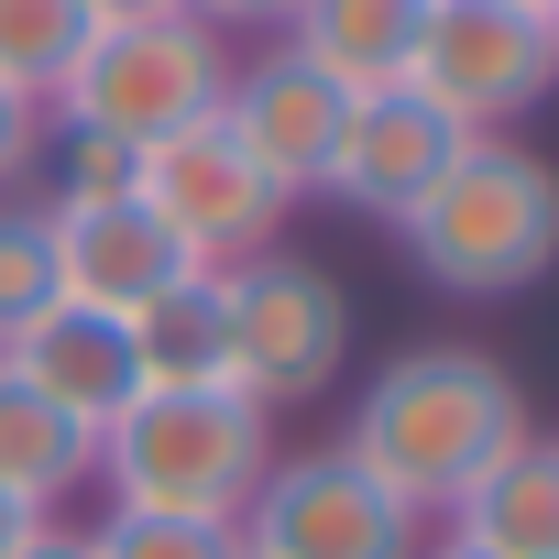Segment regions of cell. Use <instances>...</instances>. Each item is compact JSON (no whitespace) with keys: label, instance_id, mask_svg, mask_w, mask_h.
<instances>
[{"label":"cell","instance_id":"2e32d148","mask_svg":"<svg viewBox=\"0 0 559 559\" xmlns=\"http://www.w3.org/2000/svg\"><path fill=\"white\" fill-rule=\"evenodd\" d=\"M132 330V362L143 384H230V319H219V274H187V286H165L154 308L121 319ZM241 395V384H230Z\"/></svg>","mask_w":559,"mask_h":559},{"label":"cell","instance_id":"44dd1931","mask_svg":"<svg viewBox=\"0 0 559 559\" xmlns=\"http://www.w3.org/2000/svg\"><path fill=\"white\" fill-rule=\"evenodd\" d=\"M187 12H198L209 34H230V23H286L297 0H187Z\"/></svg>","mask_w":559,"mask_h":559},{"label":"cell","instance_id":"4316f807","mask_svg":"<svg viewBox=\"0 0 559 559\" xmlns=\"http://www.w3.org/2000/svg\"><path fill=\"white\" fill-rule=\"evenodd\" d=\"M548 34H559V12H548Z\"/></svg>","mask_w":559,"mask_h":559},{"label":"cell","instance_id":"ac0fdd59","mask_svg":"<svg viewBox=\"0 0 559 559\" xmlns=\"http://www.w3.org/2000/svg\"><path fill=\"white\" fill-rule=\"evenodd\" d=\"M56 297H67V274H56L45 209H0V352H12V341H23Z\"/></svg>","mask_w":559,"mask_h":559},{"label":"cell","instance_id":"ba28073f","mask_svg":"<svg viewBox=\"0 0 559 559\" xmlns=\"http://www.w3.org/2000/svg\"><path fill=\"white\" fill-rule=\"evenodd\" d=\"M132 187H143V209L209 263V274H230V263H252V252H274V230H286V187H274L241 143H230V121L209 110V121H187V132H165V143H143L132 154Z\"/></svg>","mask_w":559,"mask_h":559},{"label":"cell","instance_id":"7a4b0ae2","mask_svg":"<svg viewBox=\"0 0 559 559\" xmlns=\"http://www.w3.org/2000/svg\"><path fill=\"white\" fill-rule=\"evenodd\" d=\"M274 472V417L230 384H143L110 428H99V472L110 504L132 515H209L241 526V504Z\"/></svg>","mask_w":559,"mask_h":559},{"label":"cell","instance_id":"9c48e42d","mask_svg":"<svg viewBox=\"0 0 559 559\" xmlns=\"http://www.w3.org/2000/svg\"><path fill=\"white\" fill-rule=\"evenodd\" d=\"M45 241H56L67 297H78V308H110V319H132V308H154L165 286L209 274V263L143 209V187H67V198L45 209Z\"/></svg>","mask_w":559,"mask_h":559},{"label":"cell","instance_id":"603a6c76","mask_svg":"<svg viewBox=\"0 0 559 559\" xmlns=\"http://www.w3.org/2000/svg\"><path fill=\"white\" fill-rule=\"evenodd\" d=\"M154 12H187V0H88V23H154Z\"/></svg>","mask_w":559,"mask_h":559},{"label":"cell","instance_id":"8fae6325","mask_svg":"<svg viewBox=\"0 0 559 559\" xmlns=\"http://www.w3.org/2000/svg\"><path fill=\"white\" fill-rule=\"evenodd\" d=\"M341 88L319 78V67H297L286 45L274 56H252V67H230V88H219V121H230V143L286 187V198H319V176H330V143H341Z\"/></svg>","mask_w":559,"mask_h":559},{"label":"cell","instance_id":"3957f363","mask_svg":"<svg viewBox=\"0 0 559 559\" xmlns=\"http://www.w3.org/2000/svg\"><path fill=\"white\" fill-rule=\"evenodd\" d=\"M406 252L450 297H526L559 263V165L504 132H472L450 176L406 209Z\"/></svg>","mask_w":559,"mask_h":559},{"label":"cell","instance_id":"9a60e30c","mask_svg":"<svg viewBox=\"0 0 559 559\" xmlns=\"http://www.w3.org/2000/svg\"><path fill=\"white\" fill-rule=\"evenodd\" d=\"M99 472V439L78 417H56L12 362H0V504H23V515H56L78 483Z\"/></svg>","mask_w":559,"mask_h":559},{"label":"cell","instance_id":"5bb4252c","mask_svg":"<svg viewBox=\"0 0 559 559\" xmlns=\"http://www.w3.org/2000/svg\"><path fill=\"white\" fill-rule=\"evenodd\" d=\"M450 537L483 559H559V439H515L450 504Z\"/></svg>","mask_w":559,"mask_h":559},{"label":"cell","instance_id":"5b68a950","mask_svg":"<svg viewBox=\"0 0 559 559\" xmlns=\"http://www.w3.org/2000/svg\"><path fill=\"white\" fill-rule=\"evenodd\" d=\"M219 319H230V384L263 417L330 395L341 362H352V297H341V274L308 263V252H286V241L219 274Z\"/></svg>","mask_w":559,"mask_h":559},{"label":"cell","instance_id":"d4e9b609","mask_svg":"<svg viewBox=\"0 0 559 559\" xmlns=\"http://www.w3.org/2000/svg\"><path fill=\"white\" fill-rule=\"evenodd\" d=\"M417 559H483V548H461V537H428V548H417Z\"/></svg>","mask_w":559,"mask_h":559},{"label":"cell","instance_id":"484cf974","mask_svg":"<svg viewBox=\"0 0 559 559\" xmlns=\"http://www.w3.org/2000/svg\"><path fill=\"white\" fill-rule=\"evenodd\" d=\"M526 12H559V0H526Z\"/></svg>","mask_w":559,"mask_h":559},{"label":"cell","instance_id":"7402d4cb","mask_svg":"<svg viewBox=\"0 0 559 559\" xmlns=\"http://www.w3.org/2000/svg\"><path fill=\"white\" fill-rule=\"evenodd\" d=\"M12 559H88V537H78V526H56V515H45V526H34V537H23V548H12Z\"/></svg>","mask_w":559,"mask_h":559},{"label":"cell","instance_id":"30bf717a","mask_svg":"<svg viewBox=\"0 0 559 559\" xmlns=\"http://www.w3.org/2000/svg\"><path fill=\"white\" fill-rule=\"evenodd\" d=\"M461 143H472V132H461L450 110H428L417 88H373V99H352V110H341V143H330L319 198H341V209H362V219L406 230V209L450 176V154H461Z\"/></svg>","mask_w":559,"mask_h":559},{"label":"cell","instance_id":"d6986e66","mask_svg":"<svg viewBox=\"0 0 559 559\" xmlns=\"http://www.w3.org/2000/svg\"><path fill=\"white\" fill-rule=\"evenodd\" d=\"M88 559H241V526H209V515H132L110 504L99 526H78Z\"/></svg>","mask_w":559,"mask_h":559},{"label":"cell","instance_id":"cb8c5ba5","mask_svg":"<svg viewBox=\"0 0 559 559\" xmlns=\"http://www.w3.org/2000/svg\"><path fill=\"white\" fill-rule=\"evenodd\" d=\"M34 526H45V515H23V504H0V559H12V548H23Z\"/></svg>","mask_w":559,"mask_h":559},{"label":"cell","instance_id":"277c9868","mask_svg":"<svg viewBox=\"0 0 559 559\" xmlns=\"http://www.w3.org/2000/svg\"><path fill=\"white\" fill-rule=\"evenodd\" d=\"M219 88H230V45H219L198 12H154V23H99V34L78 45L56 110H67L78 143H121V154H143V143L209 121Z\"/></svg>","mask_w":559,"mask_h":559},{"label":"cell","instance_id":"7c38bea8","mask_svg":"<svg viewBox=\"0 0 559 559\" xmlns=\"http://www.w3.org/2000/svg\"><path fill=\"white\" fill-rule=\"evenodd\" d=\"M0 362H12V373H23V384H34L56 417H78L88 439H99V428H110V417L143 395L132 330H121L110 308H78V297H56V308H45V319L12 341V352H0Z\"/></svg>","mask_w":559,"mask_h":559},{"label":"cell","instance_id":"4fadbf2b","mask_svg":"<svg viewBox=\"0 0 559 559\" xmlns=\"http://www.w3.org/2000/svg\"><path fill=\"white\" fill-rule=\"evenodd\" d=\"M417 23H428V0H297L286 12V56L319 67L341 99H373V88H406Z\"/></svg>","mask_w":559,"mask_h":559},{"label":"cell","instance_id":"6da1fadb","mask_svg":"<svg viewBox=\"0 0 559 559\" xmlns=\"http://www.w3.org/2000/svg\"><path fill=\"white\" fill-rule=\"evenodd\" d=\"M515 439H537V428H526V384H515L493 352H472V341H417V352H395V362L352 395V428H341V450H352L406 515H450Z\"/></svg>","mask_w":559,"mask_h":559},{"label":"cell","instance_id":"ffe728a7","mask_svg":"<svg viewBox=\"0 0 559 559\" xmlns=\"http://www.w3.org/2000/svg\"><path fill=\"white\" fill-rule=\"evenodd\" d=\"M34 154H45V110H34V99H12V88H0V187H12V176H23Z\"/></svg>","mask_w":559,"mask_h":559},{"label":"cell","instance_id":"8992f818","mask_svg":"<svg viewBox=\"0 0 559 559\" xmlns=\"http://www.w3.org/2000/svg\"><path fill=\"white\" fill-rule=\"evenodd\" d=\"M428 515H406L341 439L330 450H274L263 493L241 504V559H417Z\"/></svg>","mask_w":559,"mask_h":559},{"label":"cell","instance_id":"52a82bcc","mask_svg":"<svg viewBox=\"0 0 559 559\" xmlns=\"http://www.w3.org/2000/svg\"><path fill=\"white\" fill-rule=\"evenodd\" d=\"M406 88L428 110H450L461 132H504L559 88V34L526 0H428Z\"/></svg>","mask_w":559,"mask_h":559},{"label":"cell","instance_id":"e0dca14e","mask_svg":"<svg viewBox=\"0 0 559 559\" xmlns=\"http://www.w3.org/2000/svg\"><path fill=\"white\" fill-rule=\"evenodd\" d=\"M88 34H99L88 0H0V88L45 110V99L67 88V67H78Z\"/></svg>","mask_w":559,"mask_h":559}]
</instances>
